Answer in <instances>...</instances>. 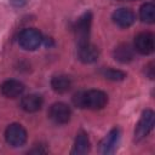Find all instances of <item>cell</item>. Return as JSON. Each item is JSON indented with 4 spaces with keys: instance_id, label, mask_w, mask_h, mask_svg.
Instances as JSON below:
<instances>
[{
    "instance_id": "5bb4252c",
    "label": "cell",
    "mask_w": 155,
    "mask_h": 155,
    "mask_svg": "<svg viewBox=\"0 0 155 155\" xmlns=\"http://www.w3.org/2000/svg\"><path fill=\"white\" fill-rule=\"evenodd\" d=\"M88 150H90V139H88L87 134L85 132L78 133L71 153L76 154V155H82V154H86Z\"/></svg>"
},
{
    "instance_id": "ac0fdd59",
    "label": "cell",
    "mask_w": 155,
    "mask_h": 155,
    "mask_svg": "<svg viewBox=\"0 0 155 155\" xmlns=\"http://www.w3.org/2000/svg\"><path fill=\"white\" fill-rule=\"evenodd\" d=\"M147 70L149 71V73H147V74L149 75V78L153 79V78H154V73H153V70H154V68H153V63H150V64L147 67Z\"/></svg>"
},
{
    "instance_id": "52a82bcc",
    "label": "cell",
    "mask_w": 155,
    "mask_h": 155,
    "mask_svg": "<svg viewBox=\"0 0 155 155\" xmlns=\"http://www.w3.org/2000/svg\"><path fill=\"white\" fill-rule=\"evenodd\" d=\"M136 19V16L133 13L132 10L126 8V7H121L114 11L113 13V21L116 25L121 27V28H128L133 24Z\"/></svg>"
},
{
    "instance_id": "3957f363",
    "label": "cell",
    "mask_w": 155,
    "mask_h": 155,
    "mask_svg": "<svg viewBox=\"0 0 155 155\" xmlns=\"http://www.w3.org/2000/svg\"><path fill=\"white\" fill-rule=\"evenodd\" d=\"M5 139L11 147H22L27 140V131L19 124H11L5 131Z\"/></svg>"
},
{
    "instance_id": "7a4b0ae2",
    "label": "cell",
    "mask_w": 155,
    "mask_h": 155,
    "mask_svg": "<svg viewBox=\"0 0 155 155\" xmlns=\"http://www.w3.org/2000/svg\"><path fill=\"white\" fill-rule=\"evenodd\" d=\"M42 36L41 33L35 28H27L23 29L18 38V44L22 48L27 51H33L41 45Z\"/></svg>"
},
{
    "instance_id": "5b68a950",
    "label": "cell",
    "mask_w": 155,
    "mask_h": 155,
    "mask_svg": "<svg viewBox=\"0 0 155 155\" xmlns=\"http://www.w3.org/2000/svg\"><path fill=\"white\" fill-rule=\"evenodd\" d=\"M70 115H71L70 108L65 103H61V102L52 104L48 110L50 119L56 124H67L70 120Z\"/></svg>"
},
{
    "instance_id": "8fae6325",
    "label": "cell",
    "mask_w": 155,
    "mask_h": 155,
    "mask_svg": "<svg viewBox=\"0 0 155 155\" xmlns=\"http://www.w3.org/2000/svg\"><path fill=\"white\" fill-rule=\"evenodd\" d=\"M119 140H120V130L119 128L111 130L101 143V153L102 154H113L117 148Z\"/></svg>"
},
{
    "instance_id": "8992f818",
    "label": "cell",
    "mask_w": 155,
    "mask_h": 155,
    "mask_svg": "<svg viewBox=\"0 0 155 155\" xmlns=\"http://www.w3.org/2000/svg\"><path fill=\"white\" fill-rule=\"evenodd\" d=\"M154 35L150 33H140L134 38V50L140 54H150L154 51Z\"/></svg>"
},
{
    "instance_id": "ba28073f",
    "label": "cell",
    "mask_w": 155,
    "mask_h": 155,
    "mask_svg": "<svg viewBox=\"0 0 155 155\" xmlns=\"http://www.w3.org/2000/svg\"><path fill=\"white\" fill-rule=\"evenodd\" d=\"M90 27H91V13L86 12L79 18L75 27V33H76V38L79 39V44H84L88 41Z\"/></svg>"
},
{
    "instance_id": "7c38bea8",
    "label": "cell",
    "mask_w": 155,
    "mask_h": 155,
    "mask_svg": "<svg viewBox=\"0 0 155 155\" xmlns=\"http://www.w3.org/2000/svg\"><path fill=\"white\" fill-rule=\"evenodd\" d=\"M42 97L39 96V94H35V93H31V94H28V96H24L21 101V107L24 111L27 113H35L38 110L41 109L42 107Z\"/></svg>"
},
{
    "instance_id": "6da1fadb",
    "label": "cell",
    "mask_w": 155,
    "mask_h": 155,
    "mask_svg": "<svg viewBox=\"0 0 155 155\" xmlns=\"http://www.w3.org/2000/svg\"><path fill=\"white\" fill-rule=\"evenodd\" d=\"M74 104L79 108H87L91 110H98L107 105L108 96L101 90H88L78 92L74 98Z\"/></svg>"
},
{
    "instance_id": "9a60e30c",
    "label": "cell",
    "mask_w": 155,
    "mask_h": 155,
    "mask_svg": "<svg viewBox=\"0 0 155 155\" xmlns=\"http://www.w3.org/2000/svg\"><path fill=\"white\" fill-rule=\"evenodd\" d=\"M114 57L121 63H128L133 58V48L127 44H121L114 50Z\"/></svg>"
},
{
    "instance_id": "4fadbf2b",
    "label": "cell",
    "mask_w": 155,
    "mask_h": 155,
    "mask_svg": "<svg viewBox=\"0 0 155 155\" xmlns=\"http://www.w3.org/2000/svg\"><path fill=\"white\" fill-rule=\"evenodd\" d=\"M52 90L57 93H65L71 87V79L67 75H57L51 80Z\"/></svg>"
},
{
    "instance_id": "2e32d148",
    "label": "cell",
    "mask_w": 155,
    "mask_h": 155,
    "mask_svg": "<svg viewBox=\"0 0 155 155\" xmlns=\"http://www.w3.org/2000/svg\"><path fill=\"white\" fill-rule=\"evenodd\" d=\"M140 19L145 23H153L155 21V6L151 2H145L139 10Z\"/></svg>"
},
{
    "instance_id": "277c9868",
    "label": "cell",
    "mask_w": 155,
    "mask_h": 155,
    "mask_svg": "<svg viewBox=\"0 0 155 155\" xmlns=\"http://www.w3.org/2000/svg\"><path fill=\"white\" fill-rule=\"evenodd\" d=\"M154 111L153 110H145L143 111L137 126H136V130H134V138L136 140H140L143 139L144 137H147L149 134V132L153 130L154 127Z\"/></svg>"
},
{
    "instance_id": "e0dca14e",
    "label": "cell",
    "mask_w": 155,
    "mask_h": 155,
    "mask_svg": "<svg viewBox=\"0 0 155 155\" xmlns=\"http://www.w3.org/2000/svg\"><path fill=\"white\" fill-rule=\"evenodd\" d=\"M104 76L107 79H109V80H113V81H121V80H124L126 78V74L124 71H121V70H116V69L109 68V69L104 70Z\"/></svg>"
},
{
    "instance_id": "9c48e42d",
    "label": "cell",
    "mask_w": 155,
    "mask_h": 155,
    "mask_svg": "<svg viewBox=\"0 0 155 155\" xmlns=\"http://www.w3.org/2000/svg\"><path fill=\"white\" fill-rule=\"evenodd\" d=\"M78 56H79V59L84 63H93L98 59L99 52L94 45H92L87 41L84 44H79Z\"/></svg>"
},
{
    "instance_id": "30bf717a",
    "label": "cell",
    "mask_w": 155,
    "mask_h": 155,
    "mask_svg": "<svg viewBox=\"0 0 155 155\" xmlns=\"http://www.w3.org/2000/svg\"><path fill=\"white\" fill-rule=\"evenodd\" d=\"M0 91L7 98H16V97H18V96H21L23 93L24 85L18 80L10 79V80H6V81H4L1 84Z\"/></svg>"
}]
</instances>
